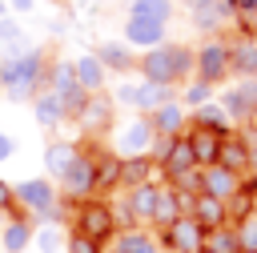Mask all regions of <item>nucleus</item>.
Here are the masks:
<instances>
[{"instance_id":"9d476101","label":"nucleus","mask_w":257,"mask_h":253,"mask_svg":"<svg viewBox=\"0 0 257 253\" xmlns=\"http://www.w3.org/2000/svg\"><path fill=\"white\" fill-rule=\"evenodd\" d=\"M48 88L60 96V104H64V112H68V116H80V108H84V104H88V96H92V92H84V88H80V80H76L72 64H56V68H52Z\"/></svg>"},{"instance_id":"72a5a7b5","label":"nucleus","mask_w":257,"mask_h":253,"mask_svg":"<svg viewBox=\"0 0 257 253\" xmlns=\"http://www.w3.org/2000/svg\"><path fill=\"white\" fill-rule=\"evenodd\" d=\"M128 16H145V20H161V24H169L173 4H169V0H137V4L128 8Z\"/></svg>"},{"instance_id":"5701e85b","label":"nucleus","mask_w":257,"mask_h":253,"mask_svg":"<svg viewBox=\"0 0 257 253\" xmlns=\"http://www.w3.org/2000/svg\"><path fill=\"white\" fill-rule=\"evenodd\" d=\"M32 112H36V124H44V129H56V124L68 116L64 104H60V96H56L52 88H44V92L32 96Z\"/></svg>"},{"instance_id":"7ed1b4c3","label":"nucleus","mask_w":257,"mask_h":253,"mask_svg":"<svg viewBox=\"0 0 257 253\" xmlns=\"http://www.w3.org/2000/svg\"><path fill=\"white\" fill-rule=\"evenodd\" d=\"M12 201H16V209H24L28 217H36V221H60L64 213H60V189L48 181V177H28V181H20V185H12ZM64 225V221H60Z\"/></svg>"},{"instance_id":"de8ad7c7","label":"nucleus","mask_w":257,"mask_h":253,"mask_svg":"<svg viewBox=\"0 0 257 253\" xmlns=\"http://www.w3.org/2000/svg\"><path fill=\"white\" fill-rule=\"evenodd\" d=\"M201 253H209V249H201Z\"/></svg>"},{"instance_id":"a18cd8bd","label":"nucleus","mask_w":257,"mask_h":253,"mask_svg":"<svg viewBox=\"0 0 257 253\" xmlns=\"http://www.w3.org/2000/svg\"><path fill=\"white\" fill-rule=\"evenodd\" d=\"M0 233H4V217H0ZM0 253H4V249H0Z\"/></svg>"},{"instance_id":"423d86ee","label":"nucleus","mask_w":257,"mask_h":253,"mask_svg":"<svg viewBox=\"0 0 257 253\" xmlns=\"http://www.w3.org/2000/svg\"><path fill=\"white\" fill-rule=\"evenodd\" d=\"M60 197L72 201V205L96 197V165H92V153H76V161L60 177Z\"/></svg>"},{"instance_id":"2eb2a0df","label":"nucleus","mask_w":257,"mask_h":253,"mask_svg":"<svg viewBox=\"0 0 257 253\" xmlns=\"http://www.w3.org/2000/svg\"><path fill=\"white\" fill-rule=\"evenodd\" d=\"M108 253H161V237L153 229H120L108 241Z\"/></svg>"},{"instance_id":"37998d69","label":"nucleus","mask_w":257,"mask_h":253,"mask_svg":"<svg viewBox=\"0 0 257 253\" xmlns=\"http://www.w3.org/2000/svg\"><path fill=\"white\" fill-rule=\"evenodd\" d=\"M181 4H189V8H201V4H209V0H181Z\"/></svg>"},{"instance_id":"dca6fc26","label":"nucleus","mask_w":257,"mask_h":253,"mask_svg":"<svg viewBox=\"0 0 257 253\" xmlns=\"http://www.w3.org/2000/svg\"><path fill=\"white\" fill-rule=\"evenodd\" d=\"M217 165H225V169H233V173H249L253 169V149H249V137H241V133H229L225 141H221V161Z\"/></svg>"},{"instance_id":"4be33fe9","label":"nucleus","mask_w":257,"mask_h":253,"mask_svg":"<svg viewBox=\"0 0 257 253\" xmlns=\"http://www.w3.org/2000/svg\"><path fill=\"white\" fill-rule=\"evenodd\" d=\"M233 12H237V8H233V0H209V4L193 8V24H197L201 32H217Z\"/></svg>"},{"instance_id":"c85d7f7f","label":"nucleus","mask_w":257,"mask_h":253,"mask_svg":"<svg viewBox=\"0 0 257 253\" xmlns=\"http://www.w3.org/2000/svg\"><path fill=\"white\" fill-rule=\"evenodd\" d=\"M76 153H80L76 145H68V141H52V145H48V153H44V165H48V177H56V181H60V177L68 173V165L76 161Z\"/></svg>"},{"instance_id":"a211bd4d","label":"nucleus","mask_w":257,"mask_h":253,"mask_svg":"<svg viewBox=\"0 0 257 253\" xmlns=\"http://www.w3.org/2000/svg\"><path fill=\"white\" fill-rule=\"evenodd\" d=\"M189 217L209 233V229H217V225H225V221H229V205H225V201H217V197H209V193H197V197H193V205H189Z\"/></svg>"},{"instance_id":"20e7f679","label":"nucleus","mask_w":257,"mask_h":253,"mask_svg":"<svg viewBox=\"0 0 257 253\" xmlns=\"http://www.w3.org/2000/svg\"><path fill=\"white\" fill-rule=\"evenodd\" d=\"M68 221H72V229H76V233H84V237H92V241H100V245H108V241L120 233V225H116V213H112V205H108L104 197L76 201Z\"/></svg>"},{"instance_id":"9b49d317","label":"nucleus","mask_w":257,"mask_h":253,"mask_svg":"<svg viewBox=\"0 0 257 253\" xmlns=\"http://www.w3.org/2000/svg\"><path fill=\"white\" fill-rule=\"evenodd\" d=\"M241 173H233V169H225V165H209V169H201V193H209V197H217V201H233L237 193H241Z\"/></svg>"},{"instance_id":"cd10ccee","label":"nucleus","mask_w":257,"mask_h":253,"mask_svg":"<svg viewBox=\"0 0 257 253\" xmlns=\"http://www.w3.org/2000/svg\"><path fill=\"white\" fill-rule=\"evenodd\" d=\"M72 72H76V80H80L84 92H100L104 88V64L96 56H76L72 60Z\"/></svg>"},{"instance_id":"f03ea898","label":"nucleus","mask_w":257,"mask_h":253,"mask_svg":"<svg viewBox=\"0 0 257 253\" xmlns=\"http://www.w3.org/2000/svg\"><path fill=\"white\" fill-rule=\"evenodd\" d=\"M193 64H197V52L185 48V44H157V48H149V52L137 60V68H141L145 80L169 84V88H173L177 80H185Z\"/></svg>"},{"instance_id":"6ab92c4d","label":"nucleus","mask_w":257,"mask_h":253,"mask_svg":"<svg viewBox=\"0 0 257 253\" xmlns=\"http://www.w3.org/2000/svg\"><path fill=\"white\" fill-rule=\"evenodd\" d=\"M124 40L141 44V48H157V44H165V24L161 20H145V16H128L124 20Z\"/></svg>"},{"instance_id":"58836bf2","label":"nucleus","mask_w":257,"mask_h":253,"mask_svg":"<svg viewBox=\"0 0 257 253\" xmlns=\"http://www.w3.org/2000/svg\"><path fill=\"white\" fill-rule=\"evenodd\" d=\"M12 209H16V201H12V185L0 181V213H12Z\"/></svg>"},{"instance_id":"49530a36","label":"nucleus","mask_w":257,"mask_h":253,"mask_svg":"<svg viewBox=\"0 0 257 253\" xmlns=\"http://www.w3.org/2000/svg\"><path fill=\"white\" fill-rule=\"evenodd\" d=\"M253 189H257V177H253Z\"/></svg>"},{"instance_id":"bb28decb","label":"nucleus","mask_w":257,"mask_h":253,"mask_svg":"<svg viewBox=\"0 0 257 253\" xmlns=\"http://www.w3.org/2000/svg\"><path fill=\"white\" fill-rule=\"evenodd\" d=\"M32 245H36V253H64L68 233L60 221H40V229L32 233Z\"/></svg>"},{"instance_id":"c03bdc74","label":"nucleus","mask_w":257,"mask_h":253,"mask_svg":"<svg viewBox=\"0 0 257 253\" xmlns=\"http://www.w3.org/2000/svg\"><path fill=\"white\" fill-rule=\"evenodd\" d=\"M245 129H257V108H253V116H249V124Z\"/></svg>"},{"instance_id":"ddd939ff","label":"nucleus","mask_w":257,"mask_h":253,"mask_svg":"<svg viewBox=\"0 0 257 253\" xmlns=\"http://www.w3.org/2000/svg\"><path fill=\"white\" fill-rule=\"evenodd\" d=\"M221 108L229 112V120L249 124V116H253V108H257V80H241V84H233V88L221 96Z\"/></svg>"},{"instance_id":"0eeeda50","label":"nucleus","mask_w":257,"mask_h":253,"mask_svg":"<svg viewBox=\"0 0 257 253\" xmlns=\"http://www.w3.org/2000/svg\"><path fill=\"white\" fill-rule=\"evenodd\" d=\"M157 237H161V249H165V253H201L209 233H205V229L185 213V217H177L169 229H161Z\"/></svg>"},{"instance_id":"1a4fd4ad","label":"nucleus","mask_w":257,"mask_h":253,"mask_svg":"<svg viewBox=\"0 0 257 253\" xmlns=\"http://www.w3.org/2000/svg\"><path fill=\"white\" fill-rule=\"evenodd\" d=\"M116 100H120V104H133V108H141V112L149 116V112H157L161 104L173 100V88H169V84H153V80L120 84V88H116Z\"/></svg>"},{"instance_id":"7c9ffc66","label":"nucleus","mask_w":257,"mask_h":253,"mask_svg":"<svg viewBox=\"0 0 257 253\" xmlns=\"http://www.w3.org/2000/svg\"><path fill=\"white\" fill-rule=\"evenodd\" d=\"M193 124L213 129V133H221V137H229V133H233V120H229V112H225L221 104H201V108L193 112Z\"/></svg>"},{"instance_id":"ea45409f","label":"nucleus","mask_w":257,"mask_h":253,"mask_svg":"<svg viewBox=\"0 0 257 253\" xmlns=\"http://www.w3.org/2000/svg\"><path fill=\"white\" fill-rule=\"evenodd\" d=\"M233 8H237V16H253L257 20V0H233Z\"/></svg>"},{"instance_id":"b1692460","label":"nucleus","mask_w":257,"mask_h":253,"mask_svg":"<svg viewBox=\"0 0 257 253\" xmlns=\"http://www.w3.org/2000/svg\"><path fill=\"white\" fill-rule=\"evenodd\" d=\"M76 120H80L84 129H92V133H96V129H108V124H112V100H108L104 92H92Z\"/></svg>"},{"instance_id":"2f4dec72","label":"nucleus","mask_w":257,"mask_h":253,"mask_svg":"<svg viewBox=\"0 0 257 253\" xmlns=\"http://www.w3.org/2000/svg\"><path fill=\"white\" fill-rule=\"evenodd\" d=\"M233 72H241L245 80H257V44H237L233 48Z\"/></svg>"},{"instance_id":"f257e3e1","label":"nucleus","mask_w":257,"mask_h":253,"mask_svg":"<svg viewBox=\"0 0 257 253\" xmlns=\"http://www.w3.org/2000/svg\"><path fill=\"white\" fill-rule=\"evenodd\" d=\"M40 80H44V52H40V48H28V52H16V48H12V52L0 60V84H4V92H8L12 100L36 96Z\"/></svg>"},{"instance_id":"393cba45","label":"nucleus","mask_w":257,"mask_h":253,"mask_svg":"<svg viewBox=\"0 0 257 253\" xmlns=\"http://www.w3.org/2000/svg\"><path fill=\"white\" fill-rule=\"evenodd\" d=\"M149 120H153L157 137H181V133H185V108H181L177 100H169V104H161L157 112H149Z\"/></svg>"},{"instance_id":"39448f33","label":"nucleus","mask_w":257,"mask_h":253,"mask_svg":"<svg viewBox=\"0 0 257 253\" xmlns=\"http://www.w3.org/2000/svg\"><path fill=\"white\" fill-rule=\"evenodd\" d=\"M197 80H205V84H221L229 72H233V44H225V40H205L201 48H197Z\"/></svg>"},{"instance_id":"6e6552de","label":"nucleus","mask_w":257,"mask_h":253,"mask_svg":"<svg viewBox=\"0 0 257 253\" xmlns=\"http://www.w3.org/2000/svg\"><path fill=\"white\" fill-rule=\"evenodd\" d=\"M153 141H157V129L149 116H137L128 120L116 137H112V153L116 157H149L153 153Z\"/></svg>"},{"instance_id":"e433bc0d","label":"nucleus","mask_w":257,"mask_h":253,"mask_svg":"<svg viewBox=\"0 0 257 253\" xmlns=\"http://www.w3.org/2000/svg\"><path fill=\"white\" fill-rule=\"evenodd\" d=\"M209 92H213V84L193 80V84L185 88V104H189V108H201V104H209Z\"/></svg>"},{"instance_id":"4c0bfd02","label":"nucleus","mask_w":257,"mask_h":253,"mask_svg":"<svg viewBox=\"0 0 257 253\" xmlns=\"http://www.w3.org/2000/svg\"><path fill=\"white\" fill-rule=\"evenodd\" d=\"M0 40L4 44H20V24L16 20H0Z\"/></svg>"},{"instance_id":"412c9836","label":"nucleus","mask_w":257,"mask_h":253,"mask_svg":"<svg viewBox=\"0 0 257 253\" xmlns=\"http://www.w3.org/2000/svg\"><path fill=\"white\" fill-rule=\"evenodd\" d=\"M157 161L153 157H120V189H137V185H149L157 181Z\"/></svg>"},{"instance_id":"a878e982","label":"nucleus","mask_w":257,"mask_h":253,"mask_svg":"<svg viewBox=\"0 0 257 253\" xmlns=\"http://www.w3.org/2000/svg\"><path fill=\"white\" fill-rule=\"evenodd\" d=\"M92 165H96V193L120 189V157H116L112 149H104V153H92Z\"/></svg>"},{"instance_id":"473e14b6","label":"nucleus","mask_w":257,"mask_h":253,"mask_svg":"<svg viewBox=\"0 0 257 253\" xmlns=\"http://www.w3.org/2000/svg\"><path fill=\"white\" fill-rule=\"evenodd\" d=\"M96 60H100L104 68H116V72L133 68V56H128L124 44H100V48H96Z\"/></svg>"},{"instance_id":"f3484780","label":"nucleus","mask_w":257,"mask_h":253,"mask_svg":"<svg viewBox=\"0 0 257 253\" xmlns=\"http://www.w3.org/2000/svg\"><path fill=\"white\" fill-rule=\"evenodd\" d=\"M193 169H201L197 165V157H193V149H189V141H185V133L173 141V149H169V157L161 161V177L173 185L177 177H185V173H193Z\"/></svg>"},{"instance_id":"f704fd0d","label":"nucleus","mask_w":257,"mask_h":253,"mask_svg":"<svg viewBox=\"0 0 257 253\" xmlns=\"http://www.w3.org/2000/svg\"><path fill=\"white\" fill-rule=\"evenodd\" d=\"M233 225H237L241 249H245V253H257V213H249V217H241V221H233Z\"/></svg>"},{"instance_id":"a19ab883","label":"nucleus","mask_w":257,"mask_h":253,"mask_svg":"<svg viewBox=\"0 0 257 253\" xmlns=\"http://www.w3.org/2000/svg\"><path fill=\"white\" fill-rule=\"evenodd\" d=\"M12 153H16V141H12L8 133H0V161H8Z\"/></svg>"},{"instance_id":"4468645a","label":"nucleus","mask_w":257,"mask_h":253,"mask_svg":"<svg viewBox=\"0 0 257 253\" xmlns=\"http://www.w3.org/2000/svg\"><path fill=\"white\" fill-rule=\"evenodd\" d=\"M185 141H189V149H193V157H197V165H201V169H209V165H217V161H221V141H225L221 133L193 124V129L185 133Z\"/></svg>"},{"instance_id":"79ce46f5","label":"nucleus","mask_w":257,"mask_h":253,"mask_svg":"<svg viewBox=\"0 0 257 253\" xmlns=\"http://www.w3.org/2000/svg\"><path fill=\"white\" fill-rule=\"evenodd\" d=\"M12 8H16V12H28V8H32V0H12Z\"/></svg>"},{"instance_id":"c756f323","label":"nucleus","mask_w":257,"mask_h":253,"mask_svg":"<svg viewBox=\"0 0 257 253\" xmlns=\"http://www.w3.org/2000/svg\"><path fill=\"white\" fill-rule=\"evenodd\" d=\"M205 249H209V253H245V249H241V237H237V225H233V221H225V225L209 229V237H205Z\"/></svg>"},{"instance_id":"f8f14e48","label":"nucleus","mask_w":257,"mask_h":253,"mask_svg":"<svg viewBox=\"0 0 257 253\" xmlns=\"http://www.w3.org/2000/svg\"><path fill=\"white\" fill-rule=\"evenodd\" d=\"M32 233H36V221L24 213V209H12L4 217V233H0V249L4 253H24L32 245Z\"/></svg>"},{"instance_id":"c9c22d12","label":"nucleus","mask_w":257,"mask_h":253,"mask_svg":"<svg viewBox=\"0 0 257 253\" xmlns=\"http://www.w3.org/2000/svg\"><path fill=\"white\" fill-rule=\"evenodd\" d=\"M64 253H104V245L92 241V237H84V233H76V229H68V245H64Z\"/></svg>"},{"instance_id":"aec40b11","label":"nucleus","mask_w":257,"mask_h":253,"mask_svg":"<svg viewBox=\"0 0 257 253\" xmlns=\"http://www.w3.org/2000/svg\"><path fill=\"white\" fill-rule=\"evenodd\" d=\"M177 217H185V201H181V193H177L173 185H165V181H161V193H157V213H153V233L169 229Z\"/></svg>"}]
</instances>
